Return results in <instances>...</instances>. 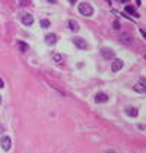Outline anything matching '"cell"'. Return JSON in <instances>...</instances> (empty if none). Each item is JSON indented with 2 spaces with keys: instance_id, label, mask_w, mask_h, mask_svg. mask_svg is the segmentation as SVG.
Returning <instances> with one entry per match:
<instances>
[{
  "instance_id": "cell-4",
  "label": "cell",
  "mask_w": 146,
  "mask_h": 153,
  "mask_svg": "<svg viewBox=\"0 0 146 153\" xmlns=\"http://www.w3.org/2000/svg\"><path fill=\"white\" fill-rule=\"evenodd\" d=\"M73 42H74V45H76L77 48H80V50H86V48H88V42H86L83 38H74Z\"/></svg>"
},
{
  "instance_id": "cell-13",
  "label": "cell",
  "mask_w": 146,
  "mask_h": 153,
  "mask_svg": "<svg viewBox=\"0 0 146 153\" xmlns=\"http://www.w3.org/2000/svg\"><path fill=\"white\" fill-rule=\"evenodd\" d=\"M18 48L22 51V52H25V51L28 50V44H25L23 41H19L18 42Z\"/></svg>"
},
{
  "instance_id": "cell-23",
  "label": "cell",
  "mask_w": 146,
  "mask_h": 153,
  "mask_svg": "<svg viewBox=\"0 0 146 153\" xmlns=\"http://www.w3.org/2000/svg\"><path fill=\"white\" fill-rule=\"evenodd\" d=\"M0 103H1V96H0Z\"/></svg>"
},
{
  "instance_id": "cell-12",
  "label": "cell",
  "mask_w": 146,
  "mask_h": 153,
  "mask_svg": "<svg viewBox=\"0 0 146 153\" xmlns=\"http://www.w3.org/2000/svg\"><path fill=\"white\" fill-rule=\"evenodd\" d=\"M69 28H70L72 31H74V32H76V31H79V25H77L74 20H69Z\"/></svg>"
},
{
  "instance_id": "cell-17",
  "label": "cell",
  "mask_w": 146,
  "mask_h": 153,
  "mask_svg": "<svg viewBox=\"0 0 146 153\" xmlns=\"http://www.w3.org/2000/svg\"><path fill=\"white\" fill-rule=\"evenodd\" d=\"M19 3H20V6H26L31 3V0H19Z\"/></svg>"
},
{
  "instance_id": "cell-8",
  "label": "cell",
  "mask_w": 146,
  "mask_h": 153,
  "mask_svg": "<svg viewBox=\"0 0 146 153\" xmlns=\"http://www.w3.org/2000/svg\"><path fill=\"white\" fill-rule=\"evenodd\" d=\"M123 66H124V63H123V60H114L112 61V66H111V68H112V71H118V70H121L123 68Z\"/></svg>"
},
{
  "instance_id": "cell-22",
  "label": "cell",
  "mask_w": 146,
  "mask_h": 153,
  "mask_svg": "<svg viewBox=\"0 0 146 153\" xmlns=\"http://www.w3.org/2000/svg\"><path fill=\"white\" fill-rule=\"evenodd\" d=\"M74 1H76V0H70V3H74Z\"/></svg>"
},
{
  "instance_id": "cell-18",
  "label": "cell",
  "mask_w": 146,
  "mask_h": 153,
  "mask_svg": "<svg viewBox=\"0 0 146 153\" xmlns=\"http://www.w3.org/2000/svg\"><path fill=\"white\" fill-rule=\"evenodd\" d=\"M3 86H4V83H3V80H1V77H0V89H1Z\"/></svg>"
},
{
  "instance_id": "cell-1",
  "label": "cell",
  "mask_w": 146,
  "mask_h": 153,
  "mask_svg": "<svg viewBox=\"0 0 146 153\" xmlns=\"http://www.w3.org/2000/svg\"><path fill=\"white\" fill-rule=\"evenodd\" d=\"M77 9H79V12H80L83 16H91L92 13H93V9H92V6L89 4V3H86V1L80 3Z\"/></svg>"
},
{
  "instance_id": "cell-21",
  "label": "cell",
  "mask_w": 146,
  "mask_h": 153,
  "mask_svg": "<svg viewBox=\"0 0 146 153\" xmlns=\"http://www.w3.org/2000/svg\"><path fill=\"white\" fill-rule=\"evenodd\" d=\"M48 1H50V3H55L57 0H48Z\"/></svg>"
},
{
  "instance_id": "cell-5",
  "label": "cell",
  "mask_w": 146,
  "mask_h": 153,
  "mask_svg": "<svg viewBox=\"0 0 146 153\" xmlns=\"http://www.w3.org/2000/svg\"><path fill=\"white\" fill-rule=\"evenodd\" d=\"M101 54H102V57L104 58H107V60H111V58H114V51L111 50V48H101Z\"/></svg>"
},
{
  "instance_id": "cell-7",
  "label": "cell",
  "mask_w": 146,
  "mask_h": 153,
  "mask_svg": "<svg viewBox=\"0 0 146 153\" xmlns=\"http://www.w3.org/2000/svg\"><path fill=\"white\" fill-rule=\"evenodd\" d=\"M57 39H58V36L55 34H47L45 35V42L48 44V45H53L57 42Z\"/></svg>"
},
{
  "instance_id": "cell-20",
  "label": "cell",
  "mask_w": 146,
  "mask_h": 153,
  "mask_svg": "<svg viewBox=\"0 0 146 153\" xmlns=\"http://www.w3.org/2000/svg\"><path fill=\"white\" fill-rule=\"evenodd\" d=\"M121 3H128V0H120Z\"/></svg>"
},
{
  "instance_id": "cell-3",
  "label": "cell",
  "mask_w": 146,
  "mask_h": 153,
  "mask_svg": "<svg viewBox=\"0 0 146 153\" xmlns=\"http://www.w3.org/2000/svg\"><path fill=\"white\" fill-rule=\"evenodd\" d=\"M133 89H134L136 92H139V93H145V92H146L145 77H140V80H139V83H136V85L133 86Z\"/></svg>"
},
{
  "instance_id": "cell-16",
  "label": "cell",
  "mask_w": 146,
  "mask_h": 153,
  "mask_svg": "<svg viewBox=\"0 0 146 153\" xmlns=\"http://www.w3.org/2000/svg\"><path fill=\"white\" fill-rule=\"evenodd\" d=\"M53 58H54L55 61H60V60H61V55H60L58 52H54V54H53Z\"/></svg>"
},
{
  "instance_id": "cell-11",
  "label": "cell",
  "mask_w": 146,
  "mask_h": 153,
  "mask_svg": "<svg viewBox=\"0 0 146 153\" xmlns=\"http://www.w3.org/2000/svg\"><path fill=\"white\" fill-rule=\"evenodd\" d=\"M126 112H127L128 117H137V114H139V111H137L136 108H133V106H128V108H126Z\"/></svg>"
},
{
  "instance_id": "cell-9",
  "label": "cell",
  "mask_w": 146,
  "mask_h": 153,
  "mask_svg": "<svg viewBox=\"0 0 146 153\" xmlns=\"http://www.w3.org/2000/svg\"><path fill=\"white\" fill-rule=\"evenodd\" d=\"M107 101H108V95H105L102 92L95 95V102H107Z\"/></svg>"
},
{
  "instance_id": "cell-6",
  "label": "cell",
  "mask_w": 146,
  "mask_h": 153,
  "mask_svg": "<svg viewBox=\"0 0 146 153\" xmlns=\"http://www.w3.org/2000/svg\"><path fill=\"white\" fill-rule=\"evenodd\" d=\"M22 23H23L25 26H29V25L34 23V17L31 16L29 13H25V15H22Z\"/></svg>"
},
{
  "instance_id": "cell-15",
  "label": "cell",
  "mask_w": 146,
  "mask_h": 153,
  "mask_svg": "<svg viewBox=\"0 0 146 153\" xmlns=\"http://www.w3.org/2000/svg\"><path fill=\"white\" fill-rule=\"evenodd\" d=\"M39 25H41L42 28H48V26H50V20H48V19H41Z\"/></svg>"
},
{
  "instance_id": "cell-24",
  "label": "cell",
  "mask_w": 146,
  "mask_h": 153,
  "mask_svg": "<svg viewBox=\"0 0 146 153\" xmlns=\"http://www.w3.org/2000/svg\"><path fill=\"white\" fill-rule=\"evenodd\" d=\"M108 1H111V0H108Z\"/></svg>"
},
{
  "instance_id": "cell-19",
  "label": "cell",
  "mask_w": 146,
  "mask_h": 153,
  "mask_svg": "<svg viewBox=\"0 0 146 153\" xmlns=\"http://www.w3.org/2000/svg\"><path fill=\"white\" fill-rule=\"evenodd\" d=\"M136 1H137V6H140V4H142V1H140V0H136Z\"/></svg>"
},
{
  "instance_id": "cell-14",
  "label": "cell",
  "mask_w": 146,
  "mask_h": 153,
  "mask_svg": "<svg viewBox=\"0 0 146 153\" xmlns=\"http://www.w3.org/2000/svg\"><path fill=\"white\" fill-rule=\"evenodd\" d=\"M120 39H121V41H126L124 44H127V45H130V44H131V38H130V36H127V35H120Z\"/></svg>"
},
{
  "instance_id": "cell-2",
  "label": "cell",
  "mask_w": 146,
  "mask_h": 153,
  "mask_svg": "<svg viewBox=\"0 0 146 153\" xmlns=\"http://www.w3.org/2000/svg\"><path fill=\"white\" fill-rule=\"evenodd\" d=\"M0 146H1V149L3 150H10V146H12V140H10V137L9 136H1L0 138Z\"/></svg>"
},
{
  "instance_id": "cell-10",
  "label": "cell",
  "mask_w": 146,
  "mask_h": 153,
  "mask_svg": "<svg viewBox=\"0 0 146 153\" xmlns=\"http://www.w3.org/2000/svg\"><path fill=\"white\" fill-rule=\"evenodd\" d=\"M124 10H126L127 13H130V15H133V16H136V17H140V15H139V13L136 12V9H134L133 6H130V4H128V6H126V7H124Z\"/></svg>"
}]
</instances>
